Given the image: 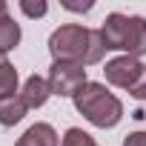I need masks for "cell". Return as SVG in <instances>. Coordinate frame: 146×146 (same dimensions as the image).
Instances as JSON below:
<instances>
[{
    "label": "cell",
    "instance_id": "11",
    "mask_svg": "<svg viewBox=\"0 0 146 146\" xmlns=\"http://www.w3.org/2000/svg\"><path fill=\"white\" fill-rule=\"evenodd\" d=\"M60 146H98V143H95V137H92L89 132H83V129H78V126H72V129H66Z\"/></svg>",
    "mask_w": 146,
    "mask_h": 146
},
{
    "label": "cell",
    "instance_id": "5",
    "mask_svg": "<svg viewBox=\"0 0 146 146\" xmlns=\"http://www.w3.org/2000/svg\"><path fill=\"white\" fill-rule=\"evenodd\" d=\"M143 69H146V66H143L137 57L120 54V57H115V60H109V63H106L103 75H106V80H109L112 86H120V89H126V92H129V89L140 80Z\"/></svg>",
    "mask_w": 146,
    "mask_h": 146
},
{
    "label": "cell",
    "instance_id": "10",
    "mask_svg": "<svg viewBox=\"0 0 146 146\" xmlns=\"http://www.w3.org/2000/svg\"><path fill=\"white\" fill-rule=\"evenodd\" d=\"M17 95V69L9 63L6 54H0V98Z\"/></svg>",
    "mask_w": 146,
    "mask_h": 146
},
{
    "label": "cell",
    "instance_id": "1",
    "mask_svg": "<svg viewBox=\"0 0 146 146\" xmlns=\"http://www.w3.org/2000/svg\"><path fill=\"white\" fill-rule=\"evenodd\" d=\"M49 52L54 60H69V63H80V66H92L100 63L106 43L100 37V29H86L78 23H69L52 32L49 37Z\"/></svg>",
    "mask_w": 146,
    "mask_h": 146
},
{
    "label": "cell",
    "instance_id": "9",
    "mask_svg": "<svg viewBox=\"0 0 146 146\" xmlns=\"http://www.w3.org/2000/svg\"><path fill=\"white\" fill-rule=\"evenodd\" d=\"M17 43H20V26L9 15H3V17H0V54H6Z\"/></svg>",
    "mask_w": 146,
    "mask_h": 146
},
{
    "label": "cell",
    "instance_id": "13",
    "mask_svg": "<svg viewBox=\"0 0 146 146\" xmlns=\"http://www.w3.org/2000/svg\"><path fill=\"white\" fill-rule=\"evenodd\" d=\"M129 95L132 98H137V100H146V69H143V75H140V80L129 89Z\"/></svg>",
    "mask_w": 146,
    "mask_h": 146
},
{
    "label": "cell",
    "instance_id": "4",
    "mask_svg": "<svg viewBox=\"0 0 146 146\" xmlns=\"http://www.w3.org/2000/svg\"><path fill=\"white\" fill-rule=\"evenodd\" d=\"M46 80H49L52 95H60V98H75L89 83L86 80V69L80 63H69V60H54Z\"/></svg>",
    "mask_w": 146,
    "mask_h": 146
},
{
    "label": "cell",
    "instance_id": "15",
    "mask_svg": "<svg viewBox=\"0 0 146 146\" xmlns=\"http://www.w3.org/2000/svg\"><path fill=\"white\" fill-rule=\"evenodd\" d=\"M3 15H9V9H6V3H3V0H0V17H3Z\"/></svg>",
    "mask_w": 146,
    "mask_h": 146
},
{
    "label": "cell",
    "instance_id": "6",
    "mask_svg": "<svg viewBox=\"0 0 146 146\" xmlns=\"http://www.w3.org/2000/svg\"><path fill=\"white\" fill-rule=\"evenodd\" d=\"M49 95H52L49 80L40 78V75H32V78L23 83V92H20V98H23V103H26L29 109H40V106L49 100Z\"/></svg>",
    "mask_w": 146,
    "mask_h": 146
},
{
    "label": "cell",
    "instance_id": "8",
    "mask_svg": "<svg viewBox=\"0 0 146 146\" xmlns=\"http://www.w3.org/2000/svg\"><path fill=\"white\" fill-rule=\"evenodd\" d=\"M29 106L23 103L20 92L17 95H6V98H0V126H15L26 117Z\"/></svg>",
    "mask_w": 146,
    "mask_h": 146
},
{
    "label": "cell",
    "instance_id": "12",
    "mask_svg": "<svg viewBox=\"0 0 146 146\" xmlns=\"http://www.w3.org/2000/svg\"><path fill=\"white\" fill-rule=\"evenodd\" d=\"M20 9H23V15H29V17H43L49 6L43 3V0H37V3H29V0H20Z\"/></svg>",
    "mask_w": 146,
    "mask_h": 146
},
{
    "label": "cell",
    "instance_id": "14",
    "mask_svg": "<svg viewBox=\"0 0 146 146\" xmlns=\"http://www.w3.org/2000/svg\"><path fill=\"white\" fill-rule=\"evenodd\" d=\"M123 146H146V132H132V135H126Z\"/></svg>",
    "mask_w": 146,
    "mask_h": 146
},
{
    "label": "cell",
    "instance_id": "7",
    "mask_svg": "<svg viewBox=\"0 0 146 146\" xmlns=\"http://www.w3.org/2000/svg\"><path fill=\"white\" fill-rule=\"evenodd\" d=\"M15 146H60V137L49 123H35L20 135V140Z\"/></svg>",
    "mask_w": 146,
    "mask_h": 146
},
{
    "label": "cell",
    "instance_id": "3",
    "mask_svg": "<svg viewBox=\"0 0 146 146\" xmlns=\"http://www.w3.org/2000/svg\"><path fill=\"white\" fill-rule=\"evenodd\" d=\"M72 100H75V109H78L89 123H95V126H100V129H112V126H117L120 117H123V103H120L103 83H86Z\"/></svg>",
    "mask_w": 146,
    "mask_h": 146
},
{
    "label": "cell",
    "instance_id": "2",
    "mask_svg": "<svg viewBox=\"0 0 146 146\" xmlns=\"http://www.w3.org/2000/svg\"><path fill=\"white\" fill-rule=\"evenodd\" d=\"M100 37H103L106 49L126 52L129 57L146 54V20L143 17L112 12L100 26Z\"/></svg>",
    "mask_w": 146,
    "mask_h": 146
}]
</instances>
